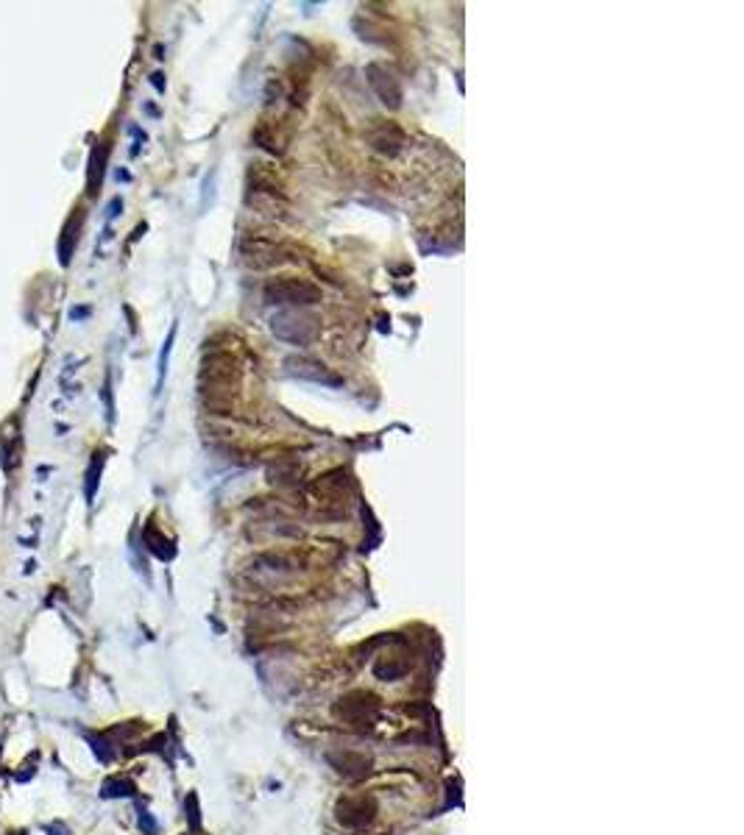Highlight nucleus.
<instances>
[{"mask_svg": "<svg viewBox=\"0 0 744 835\" xmlns=\"http://www.w3.org/2000/svg\"><path fill=\"white\" fill-rule=\"evenodd\" d=\"M87 741L92 743V752L98 755V760L109 763V760L115 757V752H112V749H106V746H109V741H106V738H101V735H87Z\"/></svg>", "mask_w": 744, "mask_h": 835, "instance_id": "obj_11", "label": "nucleus"}, {"mask_svg": "<svg viewBox=\"0 0 744 835\" xmlns=\"http://www.w3.org/2000/svg\"><path fill=\"white\" fill-rule=\"evenodd\" d=\"M287 368H290V373H296L298 379H310V381H318V384L340 387V379H337L335 373H329L321 362H312V359H304V356H293V359H287Z\"/></svg>", "mask_w": 744, "mask_h": 835, "instance_id": "obj_4", "label": "nucleus"}, {"mask_svg": "<svg viewBox=\"0 0 744 835\" xmlns=\"http://www.w3.org/2000/svg\"><path fill=\"white\" fill-rule=\"evenodd\" d=\"M103 167H106V145H98L90 156V192L95 195L101 181H103Z\"/></svg>", "mask_w": 744, "mask_h": 835, "instance_id": "obj_8", "label": "nucleus"}, {"mask_svg": "<svg viewBox=\"0 0 744 835\" xmlns=\"http://www.w3.org/2000/svg\"><path fill=\"white\" fill-rule=\"evenodd\" d=\"M271 332L285 340V343H293V345H312L321 334V323L312 318V315H304V312H296V309H285V312H276L271 318Z\"/></svg>", "mask_w": 744, "mask_h": 835, "instance_id": "obj_1", "label": "nucleus"}, {"mask_svg": "<svg viewBox=\"0 0 744 835\" xmlns=\"http://www.w3.org/2000/svg\"><path fill=\"white\" fill-rule=\"evenodd\" d=\"M368 139H371V145H374L377 150H382L388 156H396L402 150V145H405V134L394 123H380L377 128H371Z\"/></svg>", "mask_w": 744, "mask_h": 835, "instance_id": "obj_5", "label": "nucleus"}, {"mask_svg": "<svg viewBox=\"0 0 744 835\" xmlns=\"http://www.w3.org/2000/svg\"><path fill=\"white\" fill-rule=\"evenodd\" d=\"M90 309H73V318H84Z\"/></svg>", "mask_w": 744, "mask_h": 835, "instance_id": "obj_15", "label": "nucleus"}, {"mask_svg": "<svg viewBox=\"0 0 744 835\" xmlns=\"http://www.w3.org/2000/svg\"><path fill=\"white\" fill-rule=\"evenodd\" d=\"M12 835H26V832H12Z\"/></svg>", "mask_w": 744, "mask_h": 835, "instance_id": "obj_16", "label": "nucleus"}, {"mask_svg": "<svg viewBox=\"0 0 744 835\" xmlns=\"http://www.w3.org/2000/svg\"><path fill=\"white\" fill-rule=\"evenodd\" d=\"M368 81H371V87L377 89V95H380V101L385 106H391V109L402 106V84L394 76V70H388L385 64H371L368 67Z\"/></svg>", "mask_w": 744, "mask_h": 835, "instance_id": "obj_3", "label": "nucleus"}, {"mask_svg": "<svg viewBox=\"0 0 744 835\" xmlns=\"http://www.w3.org/2000/svg\"><path fill=\"white\" fill-rule=\"evenodd\" d=\"M265 301L279 307H310L321 301V290L304 279H276L265 284Z\"/></svg>", "mask_w": 744, "mask_h": 835, "instance_id": "obj_2", "label": "nucleus"}, {"mask_svg": "<svg viewBox=\"0 0 744 835\" xmlns=\"http://www.w3.org/2000/svg\"><path fill=\"white\" fill-rule=\"evenodd\" d=\"M140 827H142L148 835H156V832H159V824L151 818V813H148V810H140Z\"/></svg>", "mask_w": 744, "mask_h": 835, "instance_id": "obj_14", "label": "nucleus"}, {"mask_svg": "<svg viewBox=\"0 0 744 835\" xmlns=\"http://www.w3.org/2000/svg\"><path fill=\"white\" fill-rule=\"evenodd\" d=\"M103 463H106V454H103V451L92 454V463H90V468H87V485H84V496H87V501H92V499H95V493H98V482H101Z\"/></svg>", "mask_w": 744, "mask_h": 835, "instance_id": "obj_9", "label": "nucleus"}, {"mask_svg": "<svg viewBox=\"0 0 744 835\" xmlns=\"http://www.w3.org/2000/svg\"><path fill=\"white\" fill-rule=\"evenodd\" d=\"M184 807H187L190 827H193V829H201V813H198V799H196V793H190V796H187V802H184Z\"/></svg>", "mask_w": 744, "mask_h": 835, "instance_id": "obj_12", "label": "nucleus"}, {"mask_svg": "<svg viewBox=\"0 0 744 835\" xmlns=\"http://www.w3.org/2000/svg\"><path fill=\"white\" fill-rule=\"evenodd\" d=\"M81 221H84L81 209H76V212H73V218H70V221H67V226H65V232H62V243H59V259H62V265H67V262H70L73 246H76V240H78Z\"/></svg>", "mask_w": 744, "mask_h": 835, "instance_id": "obj_6", "label": "nucleus"}, {"mask_svg": "<svg viewBox=\"0 0 744 835\" xmlns=\"http://www.w3.org/2000/svg\"><path fill=\"white\" fill-rule=\"evenodd\" d=\"M134 793H137L134 782H131V780H123V777H112V780H106V782H103V788H101V796H103V799L134 796Z\"/></svg>", "mask_w": 744, "mask_h": 835, "instance_id": "obj_10", "label": "nucleus"}, {"mask_svg": "<svg viewBox=\"0 0 744 835\" xmlns=\"http://www.w3.org/2000/svg\"><path fill=\"white\" fill-rule=\"evenodd\" d=\"M145 546L151 554H156L159 560H173L176 549H173V540H167L156 526H145Z\"/></svg>", "mask_w": 744, "mask_h": 835, "instance_id": "obj_7", "label": "nucleus"}, {"mask_svg": "<svg viewBox=\"0 0 744 835\" xmlns=\"http://www.w3.org/2000/svg\"><path fill=\"white\" fill-rule=\"evenodd\" d=\"M173 334H176V329H170V334L164 340V348H162V356H159V381L164 379V370H167V354H170V345H173Z\"/></svg>", "mask_w": 744, "mask_h": 835, "instance_id": "obj_13", "label": "nucleus"}]
</instances>
